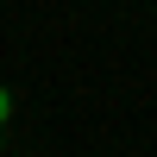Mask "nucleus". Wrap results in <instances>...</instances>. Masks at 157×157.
I'll use <instances>...</instances> for the list:
<instances>
[{
    "mask_svg": "<svg viewBox=\"0 0 157 157\" xmlns=\"http://www.w3.org/2000/svg\"><path fill=\"white\" fill-rule=\"evenodd\" d=\"M6 113H13V94H6V88H0V126H6Z\"/></svg>",
    "mask_w": 157,
    "mask_h": 157,
    "instance_id": "1",
    "label": "nucleus"
}]
</instances>
